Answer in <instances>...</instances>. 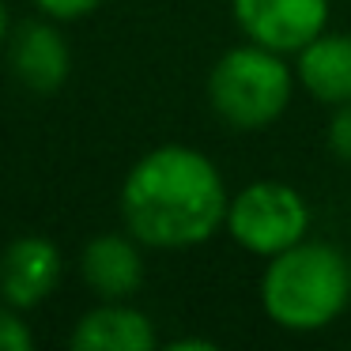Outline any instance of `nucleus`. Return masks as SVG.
<instances>
[{"instance_id": "nucleus-14", "label": "nucleus", "mask_w": 351, "mask_h": 351, "mask_svg": "<svg viewBox=\"0 0 351 351\" xmlns=\"http://www.w3.org/2000/svg\"><path fill=\"white\" fill-rule=\"evenodd\" d=\"M170 351H215V340H204V336H185V340H170Z\"/></svg>"}, {"instance_id": "nucleus-1", "label": "nucleus", "mask_w": 351, "mask_h": 351, "mask_svg": "<svg viewBox=\"0 0 351 351\" xmlns=\"http://www.w3.org/2000/svg\"><path fill=\"white\" fill-rule=\"evenodd\" d=\"M230 193L204 152L162 144L132 162L121 182V219L140 245L189 250L223 230Z\"/></svg>"}, {"instance_id": "nucleus-8", "label": "nucleus", "mask_w": 351, "mask_h": 351, "mask_svg": "<svg viewBox=\"0 0 351 351\" xmlns=\"http://www.w3.org/2000/svg\"><path fill=\"white\" fill-rule=\"evenodd\" d=\"M84 283L99 295V302H129L144 283V253L132 234L106 230L91 238L80 257Z\"/></svg>"}, {"instance_id": "nucleus-6", "label": "nucleus", "mask_w": 351, "mask_h": 351, "mask_svg": "<svg viewBox=\"0 0 351 351\" xmlns=\"http://www.w3.org/2000/svg\"><path fill=\"white\" fill-rule=\"evenodd\" d=\"M8 69L27 91L34 95H53L64 87V80L72 76V49L69 38L61 34L57 19H27L8 34Z\"/></svg>"}, {"instance_id": "nucleus-2", "label": "nucleus", "mask_w": 351, "mask_h": 351, "mask_svg": "<svg viewBox=\"0 0 351 351\" xmlns=\"http://www.w3.org/2000/svg\"><path fill=\"white\" fill-rule=\"evenodd\" d=\"M348 302L351 265L332 242L302 238L268 257L261 272V306L268 321L287 332H321L348 310Z\"/></svg>"}, {"instance_id": "nucleus-11", "label": "nucleus", "mask_w": 351, "mask_h": 351, "mask_svg": "<svg viewBox=\"0 0 351 351\" xmlns=\"http://www.w3.org/2000/svg\"><path fill=\"white\" fill-rule=\"evenodd\" d=\"M34 332L27 328V321L19 317L16 306H0V351H31Z\"/></svg>"}, {"instance_id": "nucleus-9", "label": "nucleus", "mask_w": 351, "mask_h": 351, "mask_svg": "<svg viewBox=\"0 0 351 351\" xmlns=\"http://www.w3.org/2000/svg\"><path fill=\"white\" fill-rule=\"evenodd\" d=\"M69 343L76 351H155L159 332L152 317L129 302H99L76 321Z\"/></svg>"}, {"instance_id": "nucleus-10", "label": "nucleus", "mask_w": 351, "mask_h": 351, "mask_svg": "<svg viewBox=\"0 0 351 351\" xmlns=\"http://www.w3.org/2000/svg\"><path fill=\"white\" fill-rule=\"evenodd\" d=\"M295 80L325 106L351 102V34L321 31L295 53Z\"/></svg>"}, {"instance_id": "nucleus-7", "label": "nucleus", "mask_w": 351, "mask_h": 351, "mask_svg": "<svg viewBox=\"0 0 351 351\" xmlns=\"http://www.w3.org/2000/svg\"><path fill=\"white\" fill-rule=\"evenodd\" d=\"M64 272L61 250L42 234H19L0 253V302L34 310L57 291Z\"/></svg>"}, {"instance_id": "nucleus-13", "label": "nucleus", "mask_w": 351, "mask_h": 351, "mask_svg": "<svg viewBox=\"0 0 351 351\" xmlns=\"http://www.w3.org/2000/svg\"><path fill=\"white\" fill-rule=\"evenodd\" d=\"M34 8L57 23H72V19H84L95 8H102V0H34Z\"/></svg>"}, {"instance_id": "nucleus-3", "label": "nucleus", "mask_w": 351, "mask_h": 351, "mask_svg": "<svg viewBox=\"0 0 351 351\" xmlns=\"http://www.w3.org/2000/svg\"><path fill=\"white\" fill-rule=\"evenodd\" d=\"M295 84L298 80L287 64V53L242 42L212 64L208 102L230 129H268L287 114Z\"/></svg>"}, {"instance_id": "nucleus-4", "label": "nucleus", "mask_w": 351, "mask_h": 351, "mask_svg": "<svg viewBox=\"0 0 351 351\" xmlns=\"http://www.w3.org/2000/svg\"><path fill=\"white\" fill-rule=\"evenodd\" d=\"M223 230L245 253L268 261L310 234V204L287 182H253L230 197Z\"/></svg>"}, {"instance_id": "nucleus-5", "label": "nucleus", "mask_w": 351, "mask_h": 351, "mask_svg": "<svg viewBox=\"0 0 351 351\" xmlns=\"http://www.w3.org/2000/svg\"><path fill=\"white\" fill-rule=\"evenodd\" d=\"M245 42L276 53H298L328 27V0H230Z\"/></svg>"}, {"instance_id": "nucleus-15", "label": "nucleus", "mask_w": 351, "mask_h": 351, "mask_svg": "<svg viewBox=\"0 0 351 351\" xmlns=\"http://www.w3.org/2000/svg\"><path fill=\"white\" fill-rule=\"evenodd\" d=\"M8 34H12V16H8V4L0 0V53L8 46Z\"/></svg>"}, {"instance_id": "nucleus-16", "label": "nucleus", "mask_w": 351, "mask_h": 351, "mask_svg": "<svg viewBox=\"0 0 351 351\" xmlns=\"http://www.w3.org/2000/svg\"><path fill=\"white\" fill-rule=\"evenodd\" d=\"M348 265H351V253H348Z\"/></svg>"}, {"instance_id": "nucleus-12", "label": "nucleus", "mask_w": 351, "mask_h": 351, "mask_svg": "<svg viewBox=\"0 0 351 351\" xmlns=\"http://www.w3.org/2000/svg\"><path fill=\"white\" fill-rule=\"evenodd\" d=\"M328 152L340 162H351V102H340L328 117Z\"/></svg>"}]
</instances>
